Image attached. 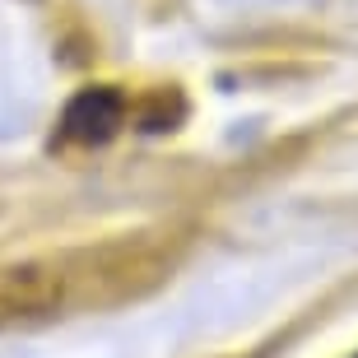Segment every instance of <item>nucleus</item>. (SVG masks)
I'll list each match as a JSON object with an SVG mask.
<instances>
[{
    "label": "nucleus",
    "mask_w": 358,
    "mask_h": 358,
    "mask_svg": "<svg viewBox=\"0 0 358 358\" xmlns=\"http://www.w3.org/2000/svg\"><path fill=\"white\" fill-rule=\"evenodd\" d=\"M126 121V98L117 89H84L61 117V135L80 140V145H103L121 131Z\"/></svg>",
    "instance_id": "1"
}]
</instances>
